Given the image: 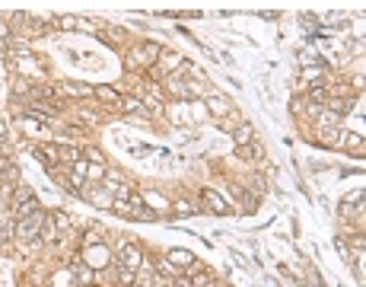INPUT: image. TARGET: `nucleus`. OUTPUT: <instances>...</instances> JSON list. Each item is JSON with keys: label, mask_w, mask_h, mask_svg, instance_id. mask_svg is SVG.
<instances>
[{"label": "nucleus", "mask_w": 366, "mask_h": 287, "mask_svg": "<svg viewBox=\"0 0 366 287\" xmlns=\"http://www.w3.org/2000/svg\"><path fill=\"white\" fill-rule=\"evenodd\" d=\"M45 223V214H42V208L35 211V214H29V217H22V220L16 223V236L22 239H35L39 236V226Z\"/></svg>", "instance_id": "f257e3e1"}, {"label": "nucleus", "mask_w": 366, "mask_h": 287, "mask_svg": "<svg viewBox=\"0 0 366 287\" xmlns=\"http://www.w3.org/2000/svg\"><path fill=\"white\" fill-rule=\"evenodd\" d=\"M159 51H163V48H159L156 42H143V45H137V48H134V58H137V61H143V64H153Z\"/></svg>", "instance_id": "f03ea898"}, {"label": "nucleus", "mask_w": 366, "mask_h": 287, "mask_svg": "<svg viewBox=\"0 0 366 287\" xmlns=\"http://www.w3.org/2000/svg\"><path fill=\"white\" fill-rule=\"evenodd\" d=\"M201 198H204V201H207V205H210V211H213V214H230V208H226V201L220 198V195L213 192V188H204V192H201Z\"/></svg>", "instance_id": "7ed1b4c3"}, {"label": "nucleus", "mask_w": 366, "mask_h": 287, "mask_svg": "<svg viewBox=\"0 0 366 287\" xmlns=\"http://www.w3.org/2000/svg\"><path fill=\"white\" fill-rule=\"evenodd\" d=\"M121 265H124V268H137V265H140V249H137L134 243L121 246Z\"/></svg>", "instance_id": "20e7f679"}, {"label": "nucleus", "mask_w": 366, "mask_h": 287, "mask_svg": "<svg viewBox=\"0 0 366 287\" xmlns=\"http://www.w3.org/2000/svg\"><path fill=\"white\" fill-rule=\"evenodd\" d=\"M207 105H210V115H213V118H223L226 112H233V105L226 102L223 96H210V99H207Z\"/></svg>", "instance_id": "39448f33"}, {"label": "nucleus", "mask_w": 366, "mask_h": 287, "mask_svg": "<svg viewBox=\"0 0 366 287\" xmlns=\"http://www.w3.org/2000/svg\"><path fill=\"white\" fill-rule=\"evenodd\" d=\"M169 262H172L175 268H188V265L194 262V255L188 252V249H172V252H169Z\"/></svg>", "instance_id": "423d86ee"}, {"label": "nucleus", "mask_w": 366, "mask_h": 287, "mask_svg": "<svg viewBox=\"0 0 366 287\" xmlns=\"http://www.w3.org/2000/svg\"><path fill=\"white\" fill-rule=\"evenodd\" d=\"M233 138H236V144H239V147H245V144H248L251 138H255V128H251V125H239Z\"/></svg>", "instance_id": "0eeeda50"}, {"label": "nucleus", "mask_w": 366, "mask_h": 287, "mask_svg": "<svg viewBox=\"0 0 366 287\" xmlns=\"http://www.w3.org/2000/svg\"><path fill=\"white\" fill-rule=\"evenodd\" d=\"M93 96H99L102 102H118V93L112 86H99V89H93Z\"/></svg>", "instance_id": "6e6552de"}, {"label": "nucleus", "mask_w": 366, "mask_h": 287, "mask_svg": "<svg viewBox=\"0 0 366 287\" xmlns=\"http://www.w3.org/2000/svg\"><path fill=\"white\" fill-rule=\"evenodd\" d=\"M309 99L315 102V105H322V102L328 99V89H325V86H315V89H312V93H309Z\"/></svg>", "instance_id": "1a4fd4ad"}, {"label": "nucleus", "mask_w": 366, "mask_h": 287, "mask_svg": "<svg viewBox=\"0 0 366 287\" xmlns=\"http://www.w3.org/2000/svg\"><path fill=\"white\" fill-rule=\"evenodd\" d=\"M58 156H64V160H80V150H73V147H58Z\"/></svg>", "instance_id": "9d476101"}, {"label": "nucleus", "mask_w": 366, "mask_h": 287, "mask_svg": "<svg viewBox=\"0 0 366 287\" xmlns=\"http://www.w3.org/2000/svg\"><path fill=\"white\" fill-rule=\"evenodd\" d=\"M0 48H10V29L3 19H0Z\"/></svg>", "instance_id": "9b49d317"}, {"label": "nucleus", "mask_w": 366, "mask_h": 287, "mask_svg": "<svg viewBox=\"0 0 366 287\" xmlns=\"http://www.w3.org/2000/svg\"><path fill=\"white\" fill-rule=\"evenodd\" d=\"M67 89H70L73 96H93V89H89V86H77V83H70Z\"/></svg>", "instance_id": "f8f14e48"}, {"label": "nucleus", "mask_w": 366, "mask_h": 287, "mask_svg": "<svg viewBox=\"0 0 366 287\" xmlns=\"http://www.w3.org/2000/svg\"><path fill=\"white\" fill-rule=\"evenodd\" d=\"M55 223L61 226V230H67V226H70V217H67V214H55Z\"/></svg>", "instance_id": "ddd939ff"}, {"label": "nucleus", "mask_w": 366, "mask_h": 287, "mask_svg": "<svg viewBox=\"0 0 366 287\" xmlns=\"http://www.w3.org/2000/svg\"><path fill=\"white\" fill-rule=\"evenodd\" d=\"M121 281L131 284V281H134V268H121Z\"/></svg>", "instance_id": "4468645a"}, {"label": "nucleus", "mask_w": 366, "mask_h": 287, "mask_svg": "<svg viewBox=\"0 0 366 287\" xmlns=\"http://www.w3.org/2000/svg\"><path fill=\"white\" fill-rule=\"evenodd\" d=\"M334 122H338V112H325L322 115V125H334Z\"/></svg>", "instance_id": "2eb2a0df"}, {"label": "nucleus", "mask_w": 366, "mask_h": 287, "mask_svg": "<svg viewBox=\"0 0 366 287\" xmlns=\"http://www.w3.org/2000/svg\"><path fill=\"white\" fill-rule=\"evenodd\" d=\"M73 26H77V19H73V16H61V29H73Z\"/></svg>", "instance_id": "dca6fc26"}, {"label": "nucleus", "mask_w": 366, "mask_h": 287, "mask_svg": "<svg viewBox=\"0 0 366 287\" xmlns=\"http://www.w3.org/2000/svg\"><path fill=\"white\" fill-rule=\"evenodd\" d=\"M86 156H89V160H93V163H102V160H105V156L99 153V150H86Z\"/></svg>", "instance_id": "f3484780"}, {"label": "nucleus", "mask_w": 366, "mask_h": 287, "mask_svg": "<svg viewBox=\"0 0 366 287\" xmlns=\"http://www.w3.org/2000/svg\"><path fill=\"white\" fill-rule=\"evenodd\" d=\"M175 211H179V214H194V211H191V208H188V205H185V201H179V205H175Z\"/></svg>", "instance_id": "a211bd4d"}, {"label": "nucleus", "mask_w": 366, "mask_h": 287, "mask_svg": "<svg viewBox=\"0 0 366 287\" xmlns=\"http://www.w3.org/2000/svg\"><path fill=\"white\" fill-rule=\"evenodd\" d=\"M115 211H118V214H131V211H127V205H124V201H115Z\"/></svg>", "instance_id": "6ab92c4d"}, {"label": "nucleus", "mask_w": 366, "mask_h": 287, "mask_svg": "<svg viewBox=\"0 0 366 287\" xmlns=\"http://www.w3.org/2000/svg\"><path fill=\"white\" fill-rule=\"evenodd\" d=\"M172 287H191V281H188V278H175Z\"/></svg>", "instance_id": "aec40b11"}, {"label": "nucleus", "mask_w": 366, "mask_h": 287, "mask_svg": "<svg viewBox=\"0 0 366 287\" xmlns=\"http://www.w3.org/2000/svg\"><path fill=\"white\" fill-rule=\"evenodd\" d=\"M77 271H80V278H83V281H89V268H86V265H77Z\"/></svg>", "instance_id": "412c9836"}, {"label": "nucleus", "mask_w": 366, "mask_h": 287, "mask_svg": "<svg viewBox=\"0 0 366 287\" xmlns=\"http://www.w3.org/2000/svg\"><path fill=\"white\" fill-rule=\"evenodd\" d=\"M6 141V125H0V144Z\"/></svg>", "instance_id": "4be33fe9"}]
</instances>
